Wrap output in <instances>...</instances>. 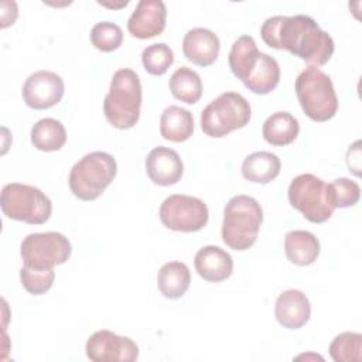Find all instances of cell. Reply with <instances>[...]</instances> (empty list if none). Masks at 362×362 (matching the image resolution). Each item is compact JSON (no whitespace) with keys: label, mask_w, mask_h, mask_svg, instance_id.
<instances>
[{"label":"cell","mask_w":362,"mask_h":362,"mask_svg":"<svg viewBox=\"0 0 362 362\" xmlns=\"http://www.w3.org/2000/svg\"><path fill=\"white\" fill-rule=\"evenodd\" d=\"M260 35L269 47L287 49L311 66L325 65L335 49L332 37L305 14L269 17L262 24Z\"/></svg>","instance_id":"cell-1"},{"label":"cell","mask_w":362,"mask_h":362,"mask_svg":"<svg viewBox=\"0 0 362 362\" xmlns=\"http://www.w3.org/2000/svg\"><path fill=\"white\" fill-rule=\"evenodd\" d=\"M229 68L256 95L270 93L280 82V65L269 54L257 49L250 35H240L229 51Z\"/></svg>","instance_id":"cell-2"},{"label":"cell","mask_w":362,"mask_h":362,"mask_svg":"<svg viewBox=\"0 0 362 362\" xmlns=\"http://www.w3.org/2000/svg\"><path fill=\"white\" fill-rule=\"evenodd\" d=\"M141 82L130 68L117 69L103 100V113L107 122L120 130L132 129L140 117Z\"/></svg>","instance_id":"cell-3"},{"label":"cell","mask_w":362,"mask_h":362,"mask_svg":"<svg viewBox=\"0 0 362 362\" xmlns=\"http://www.w3.org/2000/svg\"><path fill=\"white\" fill-rule=\"evenodd\" d=\"M263 211L260 204L249 195L232 197L223 209L222 240L233 250H247L257 239Z\"/></svg>","instance_id":"cell-4"},{"label":"cell","mask_w":362,"mask_h":362,"mask_svg":"<svg viewBox=\"0 0 362 362\" xmlns=\"http://www.w3.org/2000/svg\"><path fill=\"white\" fill-rule=\"evenodd\" d=\"M117 173V164L112 154L92 151L83 156L71 168L68 184L71 192L82 201H93L112 184Z\"/></svg>","instance_id":"cell-5"},{"label":"cell","mask_w":362,"mask_h":362,"mask_svg":"<svg viewBox=\"0 0 362 362\" xmlns=\"http://www.w3.org/2000/svg\"><path fill=\"white\" fill-rule=\"evenodd\" d=\"M296 95L303 112L314 122H327L338 110L331 78L317 66H308L296 79Z\"/></svg>","instance_id":"cell-6"},{"label":"cell","mask_w":362,"mask_h":362,"mask_svg":"<svg viewBox=\"0 0 362 362\" xmlns=\"http://www.w3.org/2000/svg\"><path fill=\"white\" fill-rule=\"evenodd\" d=\"M0 206L8 219L30 225L45 223L52 214V202L40 188L20 182L1 188Z\"/></svg>","instance_id":"cell-7"},{"label":"cell","mask_w":362,"mask_h":362,"mask_svg":"<svg viewBox=\"0 0 362 362\" xmlns=\"http://www.w3.org/2000/svg\"><path fill=\"white\" fill-rule=\"evenodd\" d=\"M250 105L240 93L223 92L201 113V129L209 137H225L250 120Z\"/></svg>","instance_id":"cell-8"},{"label":"cell","mask_w":362,"mask_h":362,"mask_svg":"<svg viewBox=\"0 0 362 362\" xmlns=\"http://www.w3.org/2000/svg\"><path fill=\"white\" fill-rule=\"evenodd\" d=\"M288 202L313 223H322L332 216L334 206L328 198L324 180L305 173L294 177L287 191Z\"/></svg>","instance_id":"cell-9"},{"label":"cell","mask_w":362,"mask_h":362,"mask_svg":"<svg viewBox=\"0 0 362 362\" xmlns=\"http://www.w3.org/2000/svg\"><path fill=\"white\" fill-rule=\"evenodd\" d=\"M72 253L68 238L59 232H41L27 235L20 246V255L25 267L33 270H54L65 263Z\"/></svg>","instance_id":"cell-10"},{"label":"cell","mask_w":362,"mask_h":362,"mask_svg":"<svg viewBox=\"0 0 362 362\" xmlns=\"http://www.w3.org/2000/svg\"><path fill=\"white\" fill-rule=\"evenodd\" d=\"M158 215L165 228L177 232L201 230L209 218L208 206L202 199L184 194L167 197L160 206Z\"/></svg>","instance_id":"cell-11"},{"label":"cell","mask_w":362,"mask_h":362,"mask_svg":"<svg viewBox=\"0 0 362 362\" xmlns=\"http://www.w3.org/2000/svg\"><path fill=\"white\" fill-rule=\"evenodd\" d=\"M85 351L93 362H134L139 358V346L132 338L109 329L93 332L86 341Z\"/></svg>","instance_id":"cell-12"},{"label":"cell","mask_w":362,"mask_h":362,"mask_svg":"<svg viewBox=\"0 0 362 362\" xmlns=\"http://www.w3.org/2000/svg\"><path fill=\"white\" fill-rule=\"evenodd\" d=\"M64 92V79L52 71L42 69L31 74L25 79L21 95L28 107L44 110L59 103Z\"/></svg>","instance_id":"cell-13"},{"label":"cell","mask_w":362,"mask_h":362,"mask_svg":"<svg viewBox=\"0 0 362 362\" xmlns=\"http://www.w3.org/2000/svg\"><path fill=\"white\" fill-rule=\"evenodd\" d=\"M167 7L161 0H140L127 21L129 33L140 40L160 35L165 28Z\"/></svg>","instance_id":"cell-14"},{"label":"cell","mask_w":362,"mask_h":362,"mask_svg":"<svg viewBox=\"0 0 362 362\" xmlns=\"http://www.w3.org/2000/svg\"><path fill=\"white\" fill-rule=\"evenodd\" d=\"M146 173L148 178L161 187L177 184L184 173L180 154L164 146L154 147L146 158Z\"/></svg>","instance_id":"cell-15"},{"label":"cell","mask_w":362,"mask_h":362,"mask_svg":"<svg viewBox=\"0 0 362 362\" xmlns=\"http://www.w3.org/2000/svg\"><path fill=\"white\" fill-rule=\"evenodd\" d=\"M219 49L218 35L208 28L197 27L184 35L182 52L189 62L198 66L212 65L219 55Z\"/></svg>","instance_id":"cell-16"},{"label":"cell","mask_w":362,"mask_h":362,"mask_svg":"<svg viewBox=\"0 0 362 362\" xmlns=\"http://www.w3.org/2000/svg\"><path fill=\"white\" fill-rule=\"evenodd\" d=\"M274 315L281 327L288 329H298L310 320V300L300 290H286L276 300Z\"/></svg>","instance_id":"cell-17"},{"label":"cell","mask_w":362,"mask_h":362,"mask_svg":"<svg viewBox=\"0 0 362 362\" xmlns=\"http://www.w3.org/2000/svg\"><path fill=\"white\" fill-rule=\"evenodd\" d=\"M194 266L199 277L211 283L226 280L233 270L232 256L219 246H204L194 257Z\"/></svg>","instance_id":"cell-18"},{"label":"cell","mask_w":362,"mask_h":362,"mask_svg":"<svg viewBox=\"0 0 362 362\" xmlns=\"http://www.w3.org/2000/svg\"><path fill=\"white\" fill-rule=\"evenodd\" d=\"M284 252L291 263L308 266L320 256V242L315 235L308 230H290L284 238Z\"/></svg>","instance_id":"cell-19"},{"label":"cell","mask_w":362,"mask_h":362,"mask_svg":"<svg viewBox=\"0 0 362 362\" xmlns=\"http://www.w3.org/2000/svg\"><path fill=\"white\" fill-rule=\"evenodd\" d=\"M160 133L165 140L181 143L194 133L192 113L181 106H168L160 117Z\"/></svg>","instance_id":"cell-20"},{"label":"cell","mask_w":362,"mask_h":362,"mask_svg":"<svg viewBox=\"0 0 362 362\" xmlns=\"http://www.w3.org/2000/svg\"><path fill=\"white\" fill-rule=\"evenodd\" d=\"M300 133L298 120L288 112H276L270 115L262 127L263 139L272 146H287L293 143Z\"/></svg>","instance_id":"cell-21"},{"label":"cell","mask_w":362,"mask_h":362,"mask_svg":"<svg viewBox=\"0 0 362 362\" xmlns=\"http://www.w3.org/2000/svg\"><path fill=\"white\" fill-rule=\"evenodd\" d=\"M281 168L279 156L270 151H255L242 163V175L245 180L256 184H267L273 181Z\"/></svg>","instance_id":"cell-22"},{"label":"cell","mask_w":362,"mask_h":362,"mask_svg":"<svg viewBox=\"0 0 362 362\" xmlns=\"http://www.w3.org/2000/svg\"><path fill=\"white\" fill-rule=\"evenodd\" d=\"M191 283V273L182 262H168L161 266L157 274V286L165 298L177 300L182 297Z\"/></svg>","instance_id":"cell-23"},{"label":"cell","mask_w":362,"mask_h":362,"mask_svg":"<svg viewBox=\"0 0 362 362\" xmlns=\"http://www.w3.org/2000/svg\"><path fill=\"white\" fill-rule=\"evenodd\" d=\"M31 143L41 151H58L66 141L64 124L52 117L38 120L31 129Z\"/></svg>","instance_id":"cell-24"},{"label":"cell","mask_w":362,"mask_h":362,"mask_svg":"<svg viewBox=\"0 0 362 362\" xmlns=\"http://www.w3.org/2000/svg\"><path fill=\"white\" fill-rule=\"evenodd\" d=\"M173 96L187 105L197 103L202 96L201 76L188 66H181L174 71L168 82Z\"/></svg>","instance_id":"cell-25"},{"label":"cell","mask_w":362,"mask_h":362,"mask_svg":"<svg viewBox=\"0 0 362 362\" xmlns=\"http://www.w3.org/2000/svg\"><path fill=\"white\" fill-rule=\"evenodd\" d=\"M329 355L335 362H359L362 359V335L359 332H341L329 344Z\"/></svg>","instance_id":"cell-26"},{"label":"cell","mask_w":362,"mask_h":362,"mask_svg":"<svg viewBox=\"0 0 362 362\" xmlns=\"http://www.w3.org/2000/svg\"><path fill=\"white\" fill-rule=\"evenodd\" d=\"M141 62L150 75H164L174 62V52L165 42H156L141 52Z\"/></svg>","instance_id":"cell-27"},{"label":"cell","mask_w":362,"mask_h":362,"mask_svg":"<svg viewBox=\"0 0 362 362\" xmlns=\"http://www.w3.org/2000/svg\"><path fill=\"white\" fill-rule=\"evenodd\" d=\"M89 38L96 49L102 52H112L122 45L123 31L115 23L100 21L92 27Z\"/></svg>","instance_id":"cell-28"},{"label":"cell","mask_w":362,"mask_h":362,"mask_svg":"<svg viewBox=\"0 0 362 362\" xmlns=\"http://www.w3.org/2000/svg\"><path fill=\"white\" fill-rule=\"evenodd\" d=\"M328 198L334 208H348L354 206L361 198V187L358 182L341 177L327 184Z\"/></svg>","instance_id":"cell-29"},{"label":"cell","mask_w":362,"mask_h":362,"mask_svg":"<svg viewBox=\"0 0 362 362\" xmlns=\"http://www.w3.org/2000/svg\"><path fill=\"white\" fill-rule=\"evenodd\" d=\"M20 280L23 287L34 296H41L47 293L55 280V272L54 270H33L25 266L20 269Z\"/></svg>","instance_id":"cell-30"},{"label":"cell","mask_w":362,"mask_h":362,"mask_svg":"<svg viewBox=\"0 0 362 362\" xmlns=\"http://www.w3.org/2000/svg\"><path fill=\"white\" fill-rule=\"evenodd\" d=\"M361 141L356 140L352 146H349L346 153V164L349 171H352L355 175L361 174Z\"/></svg>","instance_id":"cell-31"},{"label":"cell","mask_w":362,"mask_h":362,"mask_svg":"<svg viewBox=\"0 0 362 362\" xmlns=\"http://www.w3.org/2000/svg\"><path fill=\"white\" fill-rule=\"evenodd\" d=\"M99 4H102V6H106V7H113V8H119V7H126L127 4H129V1L126 0V1H123L122 4H109V3H106V1H98Z\"/></svg>","instance_id":"cell-32"}]
</instances>
